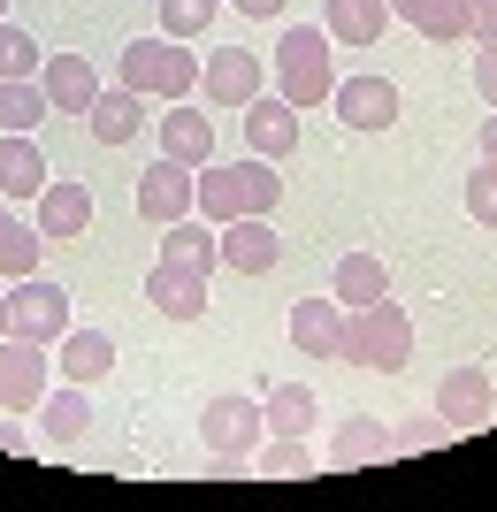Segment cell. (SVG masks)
<instances>
[{
  "label": "cell",
  "mask_w": 497,
  "mask_h": 512,
  "mask_svg": "<svg viewBox=\"0 0 497 512\" xmlns=\"http://www.w3.org/2000/svg\"><path fill=\"white\" fill-rule=\"evenodd\" d=\"M467 214H475L482 230H497V161H490V153L467 169Z\"/></svg>",
  "instance_id": "836d02e7"
},
{
  "label": "cell",
  "mask_w": 497,
  "mask_h": 512,
  "mask_svg": "<svg viewBox=\"0 0 497 512\" xmlns=\"http://www.w3.org/2000/svg\"><path fill=\"white\" fill-rule=\"evenodd\" d=\"M115 85L130 92H146V100H192L199 92V54L184 39H130L123 46V62H115Z\"/></svg>",
  "instance_id": "277c9868"
},
{
  "label": "cell",
  "mask_w": 497,
  "mask_h": 512,
  "mask_svg": "<svg viewBox=\"0 0 497 512\" xmlns=\"http://www.w3.org/2000/svg\"><path fill=\"white\" fill-rule=\"evenodd\" d=\"M46 390H54V344L0 337V406L8 413H39Z\"/></svg>",
  "instance_id": "52a82bcc"
},
{
  "label": "cell",
  "mask_w": 497,
  "mask_h": 512,
  "mask_svg": "<svg viewBox=\"0 0 497 512\" xmlns=\"http://www.w3.org/2000/svg\"><path fill=\"white\" fill-rule=\"evenodd\" d=\"M345 367H368V375H406L413 360V314L398 299H375V306H345Z\"/></svg>",
  "instance_id": "7a4b0ae2"
},
{
  "label": "cell",
  "mask_w": 497,
  "mask_h": 512,
  "mask_svg": "<svg viewBox=\"0 0 497 512\" xmlns=\"http://www.w3.org/2000/svg\"><path fill=\"white\" fill-rule=\"evenodd\" d=\"M314 459H306V436H260L253 451V474L260 482H291V474H306Z\"/></svg>",
  "instance_id": "4dcf8cb0"
},
{
  "label": "cell",
  "mask_w": 497,
  "mask_h": 512,
  "mask_svg": "<svg viewBox=\"0 0 497 512\" xmlns=\"http://www.w3.org/2000/svg\"><path fill=\"white\" fill-rule=\"evenodd\" d=\"M39 230H46V237H85V230H92V192L77 184V176H46V192H39Z\"/></svg>",
  "instance_id": "603a6c76"
},
{
  "label": "cell",
  "mask_w": 497,
  "mask_h": 512,
  "mask_svg": "<svg viewBox=\"0 0 497 512\" xmlns=\"http://www.w3.org/2000/svg\"><path fill=\"white\" fill-rule=\"evenodd\" d=\"M0 451H31V436H23V428H16V413L0 421Z\"/></svg>",
  "instance_id": "74e56055"
},
{
  "label": "cell",
  "mask_w": 497,
  "mask_h": 512,
  "mask_svg": "<svg viewBox=\"0 0 497 512\" xmlns=\"http://www.w3.org/2000/svg\"><path fill=\"white\" fill-rule=\"evenodd\" d=\"M390 16L413 23V31H421V39H436V46L467 39V0H390Z\"/></svg>",
  "instance_id": "83f0119b"
},
{
  "label": "cell",
  "mask_w": 497,
  "mask_h": 512,
  "mask_svg": "<svg viewBox=\"0 0 497 512\" xmlns=\"http://www.w3.org/2000/svg\"><path fill=\"white\" fill-rule=\"evenodd\" d=\"M283 199V176L276 161H260V153H245V161H207L199 169V222H238V214H276Z\"/></svg>",
  "instance_id": "6da1fadb"
},
{
  "label": "cell",
  "mask_w": 497,
  "mask_h": 512,
  "mask_svg": "<svg viewBox=\"0 0 497 512\" xmlns=\"http://www.w3.org/2000/svg\"><path fill=\"white\" fill-rule=\"evenodd\" d=\"M161 260H192V268L215 276V268H222V230H215V222H199V214L161 222Z\"/></svg>",
  "instance_id": "4316f807"
},
{
  "label": "cell",
  "mask_w": 497,
  "mask_h": 512,
  "mask_svg": "<svg viewBox=\"0 0 497 512\" xmlns=\"http://www.w3.org/2000/svg\"><path fill=\"white\" fill-rule=\"evenodd\" d=\"M268 62H276V92L299 107V115L306 107H329V92H337V54H329L322 23H291Z\"/></svg>",
  "instance_id": "3957f363"
},
{
  "label": "cell",
  "mask_w": 497,
  "mask_h": 512,
  "mask_svg": "<svg viewBox=\"0 0 497 512\" xmlns=\"http://www.w3.org/2000/svg\"><path fill=\"white\" fill-rule=\"evenodd\" d=\"M329 291H337V306H375V299H390V268L375 253H345Z\"/></svg>",
  "instance_id": "f1b7e54d"
},
{
  "label": "cell",
  "mask_w": 497,
  "mask_h": 512,
  "mask_svg": "<svg viewBox=\"0 0 497 512\" xmlns=\"http://www.w3.org/2000/svg\"><path fill=\"white\" fill-rule=\"evenodd\" d=\"M260 413H268V436H314V421H322V398H314V383H268Z\"/></svg>",
  "instance_id": "484cf974"
},
{
  "label": "cell",
  "mask_w": 497,
  "mask_h": 512,
  "mask_svg": "<svg viewBox=\"0 0 497 512\" xmlns=\"http://www.w3.org/2000/svg\"><path fill=\"white\" fill-rule=\"evenodd\" d=\"M260 436H268V413H260V398H245V390H222V398L199 406V444L222 451V459H253Z\"/></svg>",
  "instance_id": "5b68a950"
},
{
  "label": "cell",
  "mask_w": 497,
  "mask_h": 512,
  "mask_svg": "<svg viewBox=\"0 0 497 512\" xmlns=\"http://www.w3.org/2000/svg\"><path fill=\"white\" fill-rule=\"evenodd\" d=\"M329 107H337L345 130H390L398 123V85H390V77H337Z\"/></svg>",
  "instance_id": "4fadbf2b"
},
{
  "label": "cell",
  "mask_w": 497,
  "mask_h": 512,
  "mask_svg": "<svg viewBox=\"0 0 497 512\" xmlns=\"http://www.w3.org/2000/svg\"><path fill=\"white\" fill-rule=\"evenodd\" d=\"M39 39L31 31H16V23H0V77H39Z\"/></svg>",
  "instance_id": "1f68e13d"
},
{
  "label": "cell",
  "mask_w": 497,
  "mask_h": 512,
  "mask_svg": "<svg viewBox=\"0 0 497 512\" xmlns=\"http://www.w3.org/2000/svg\"><path fill=\"white\" fill-rule=\"evenodd\" d=\"M54 367H62V383H100V375H108L115 367V337L108 329H77V321H69V337H62V352H54Z\"/></svg>",
  "instance_id": "cb8c5ba5"
},
{
  "label": "cell",
  "mask_w": 497,
  "mask_h": 512,
  "mask_svg": "<svg viewBox=\"0 0 497 512\" xmlns=\"http://www.w3.org/2000/svg\"><path fill=\"white\" fill-rule=\"evenodd\" d=\"M85 436H92V398H85V383L46 390V398H39V444H46V451H77Z\"/></svg>",
  "instance_id": "9a60e30c"
},
{
  "label": "cell",
  "mask_w": 497,
  "mask_h": 512,
  "mask_svg": "<svg viewBox=\"0 0 497 512\" xmlns=\"http://www.w3.org/2000/svg\"><path fill=\"white\" fill-rule=\"evenodd\" d=\"M260 85H268V62L253 46H215L199 62V100L207 107H245V100H260Z\"/></svg>",
  "instance_id": "ba28073f"
},
{
  "label": "cell",
  "mask_w": 497,
  "mask_h": 512,
  "mask_svg": "<svg viewBox=\"0 0 497 512\" xmlns=\"http://www.w3.org/2000/svg\"><path fill=\"white\" fill-rule=\"evenodd\" d=\"M230 8H245V16H283V0H230Z\"/></svg>",
  "instance_id": "f35d334b"
},
{
  "label": "cell",
  "mask_w": 497,
  "mask_h": 512,
  "mask_svg": "<svg viewBox=\"0 0 497 512\" xmlns=\"http://www.w3.org/2000/svg\"><path fill=\"white\" fill-rule=\"evenodd\" d=\"M467 39L497 46V0H467Z\"/></svg>",
  "instance_id": "e575fe53"
},
{
  "label": "cell",
  "mask_w": 497,
  "mask_h": 512,
  "mask_svg": "<svg viewBox=\"0 0 497 512\" xmlns=\"http://www.w3.org/2000/svg\"><path fill=\"white\" fill-rule=\"evenodd\" d=\"M475 92L497 107V46H475Z\"/></svg>",
  "instance_id": "d590c367"
},
{
  "label": "cell",
  "mask_w": 497,
  "mask_h": 512,
  "mask_svg": "<svg viewBox=\"0 0 497 512\" xmlns=\"http://www.w3.org/2000/svg\"><path fill=\"white\" fill-rule=\"evenodd\" d=\"M283 260V237L268 230V214H238V222H222V268L230 276H268Z\"/></svg>",
  "instance_id": "5bb4252c"
},
{
  "label": "cell",
  "mask_w": 497,
  "mask_h": 512,
  "mask_svg": "<svg viewBox=\"0 0 497 512\" xmlns=\"http://www.w3.org/2000/svg\"><path fill=\"white\" fill-rule=\"evenodd\" d=\"M8 337L62 344V337H69V291H62V283H46V276L8 283Z\"/></svg>",
  "instance_id": "8992f818"
},
{
  "label": "cell",
  "mask_w": 497,
  "mask_h": 512,
  "mask_svg": "<svg viewBox=\"0 0 497 512\" xmlns=\"http://www.w3.org/2000/svg\"><path fill=\"white\" fill-rule=\"evenodd\" d=\"M390 0H322V31H329V46H375L390 31Z\"/></svg>",
  "instance_id": "ffe728a7"
},
{
  "label": "cell",
  "mask_w": 497,
  "mask_h": 512,
  "mask_svg": "<svg viewBox=\"0 0 497 512\" xmlns=\"http://www.w3.org/2000/svg\"><path fill=\"white\" fill-rule=\"evenodd\" d=\"M138 214H146L153 230H161V222H184V214H199V169H192V161H169V153H161V161L138 176Z\"/></svg>",
  "instance_id": "9c48e42d"
},
{
  "label": "cell",
  "mask_w": 497,
  "mask_h": 512,
  "mask_svg": "<svg viewBox=\"0 0 497 512\" xmlns=\"http://www.w3.org/2000/svg\"><path fill=\"white\" fill-rule=\"evenodd\" d=\"M85 123L100 146H130L138 130H146V92H130V85H100V100L85 107Z\"/></svg>",
  "instance_id": "d6986e66"
},
{
  "label": "cell",
  "mask_w": 497,
  "mask_h": 512,
  "mask_svg": "<svg viewBox=\"0 0 497 512\" xmlns=\"http://www.w3.org/2000/svg\"><path fill=\"white\" fill-rule=\"evenodd\" d=\"M0 337H8V283H0Z\"/></svg>",
  "instance_id": "60d3db41"
},
{
  "label": "cell",
  "mask_w": 497,
  "mask_h": 512,
  "mask_svg": "<svg viewBox=\"0 0 497 512\" xmlns=\"http://www.w3.org/2000/svg\"><path fill=\"white\" fill-rule=\"evenodd\" d=\"M54 107H46L39 77H0V130H39Z\"/></svg>",
  "instance_id": "f546056e"
},
{
  "label": "cell",
  "mask_w": 497,
  "mask_h": 512,
  "mask_svg": "<svg viewBox=\"0 0 497 512\" xmlns=\"http://www.w3.org/2000/svg\"><path fill=\"white\" fill-rule=\"evenodd\" d=\"M238 123H245V153H260V161H291V153H299V107L283 100V92L245 100Z\"/></svg>",
  "instance_id": "8fae6325"
},
{
  "label": "cell",
  "mask_w": 497,
  "mask_h": 512,
  "mask_svg": "<svg viewBox=\"0 0 497 512\" xmlns=\"http://www.w3.org/2000/svg\"><path fill=\"white\" fill-rule=\"evenodd\" d=\"M0 23H8V0H0Z\"/></svg>",
  "instance_id": "b9f144b4"
},
{
  "label": "cell",
  "mask_w": 497,
  "mask_h": 512,
  "mask_svg": "<svg viewBox=\"0 0 497 512\" xmlns=\"http://www.w3.org/2000/svg\"><path fill=\"white\" fill-rule=\"evenodd\" d=\"M39 85H46V107H54V115H85V107L100 100V69H92L85 54H46Z\"/></svg>",
  "instance_id": "e0dca14e"
},
{
  "label": "cell",
  "mask_w": 497,
  "mask_h": 512,
  "mask_svg": "<svg viewBox=\"0 0 497 512\" xmlns=\"http://www.w3.org/2000/svg\"><path fill=\"white\" fill-rule=\"evenodd\" d=\"M39 253H46V230H39V222H23V214L0 199V283L39 276Z\"/></svg>",
  "instance_id": "d4e9b609"
},
{
  "label": "cell",
  "mask_w": 497,
  "mask_h": 512,
  "mask_svg": "<svg viewBox=\"0 0 497 512\" xmlns=\"http://www.w3.org/2000/svg\"><path fill=\"white\" fill-rule=\"evenodd\" d=\"M215 8L222 0H161V31H169V39H199V31L215 23Z\"/></svg>",
  "instance_id": "d6a6232c"
},
{
  "label": "cell",
  "mask_w": 497,
  "mask_h": 512,
  "mask_svg": "<svg viewBox=\"0 0 497 512\" xmlns=\"http://www.w3.org/2000/svg\"><path fill=\"white\" fill-rule=\"evenodd\" d=\"M436 421L444 428H490L497 421V390L482 360H459L444 383H436Z\"/></svg>",
  "instance_id": "30bf717a"
},
{
  "label": "cell",
  "mask_w": 497,
  "mask_h": 512,
  "mask_svg": "<svg viewBox=\"0 0 497 512\" xmlns=\"http://www.w3.org/2000/svg\"><path fill=\"white\" fill-rule=\"evenodd\" d=\"M291 344H299V360H337L345 352V306H337V291L291 306Z\"/></svg>",
  "instance_id": "2e32d148"
},
{
  "label": "cell",
  "mask_w": 497,
  "mask_h": 512,
  "mask_svg": "<svg viewBox=\"0 0 497 512\" xmlns=\"http://www.w3.org/2000/svg\"><path fill=\"white\" fill-rule=\"evenodd\" d=\"M146 299L169 321H207V268H192V260H153L146 268Z\"/></svg>",
  "instance_id": "7c38bea8"
},
{
  "label": "cell",
  "mask_w": 497,
  "mask_h": 512,
  "mask_svg": "<svg viewBox=\"0 0 497 512\" xmlns=\"http://www.w3.org/2000/svg\"><path fill=\"white\" fill-rule=\"evenodd\" d=\"M482 153H490V161H497V107H490V115H482Z\"/></svg>",
  "instance_id": "ab89813d"
},
{
  "label": "cell",
  "mask_w": 497,
  "mask_h": 512,
  "mask_svg": "<svg viewBox=\"0 0 497 512\" xmlns=\"http://www.w3.org/2000/svg\"><path fill=\"white\" fill-rule=\"evenodd\" d=\"M161 153H169V161L207 169V161H215V123H207L192 100H169V115H161Z\"/></svg>",
  "instance_id": "44dd1931"
},
{
  "label": "cell",
  "mask_w": 497,
  "mask_h": 512,
  "mask_svg": "<svg viewBox=\"0 0 497 512\" xmlns=\"http://www.w3.org/2000/svg\"><path fill=\"white\" fill-rule=\"evenodd\" d=\"M436 436H444V421H436V413H429V421H421V428H406V436H398V451H429Z\"/></svg>",
  "instance_id": "8d00e7d4"
},
{
  "label": "cell",
  "mask_w": 497,
  "mask_h": 512,
  "mask_svg": "<svg viewBox=\"0 0 497 512\" xmlns=\"http://www.w3.org/2000/svg\"><path fill=\"white\" fill-rule=\"evenodd\" d=\"M46 153H39V138L31 130H0V199L16 207V199H39L46 192Z\"/></svg>",
  "instance_id": "ac0fdd59"
},
{
  "label": "cell",
  "mask_w": 497,
  "mask_h": 512,
  "mask_svg": "<svg viewBox=\"0 0 497 512\" xmlns=\"http://www.w3.org/2000/svg\"><path fill=\"white\" fill-rule=\"evenodd\" d=\"M398 451V436H390L375 413H352V421H337V436H329V467H375V459H390Z\"/></svg>",
  "instance_id": "7402d4cb"
}]
</instances>
